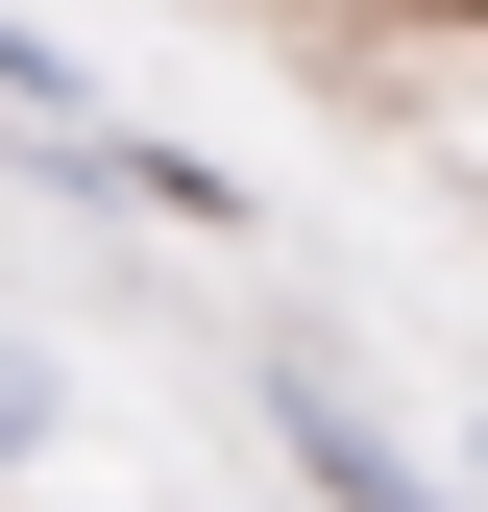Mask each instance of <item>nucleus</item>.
<instances>
[{"instance_id": "f257e3e1", "label": "nucleus", "mask_w": 488, "mask_h": 512, "mask_svg": "<svg viewBox=\"0 0 488 512\" xmlns=\"http://www.w3.org/2000/svg\"><path fill=\"white\" fill-rule=\"evenodd\" d=\"M269 439H293V464H318V512H464V488H415V439L366 415V391H342L318 342H269Z\"/></svg>"}, {"instance_id": "f03ea898", "label": "nucleus", "mask_w": 488, "mask_h": 512, "mask_svg": "<svg viewBox=\"0 0 488 512\" xmlns=\"http://www.w3.org/2000/svg\"><path fill=\"white\" fill-rule=\"evenodd\" d=\"M0 439H49V391H25V366H0Z\"/></svg>"}, {"instance_id": "7ed1b4c3", "label": "nucleus", "mask_w": 488, "mask_h": 512, "mask_svg": "<svg viewBox=\"0 0 488 512\" xmlns=\"http://www.w3.org/2000/svg\"><path fill=\"white\" fill-rule=\"evenodd\" d=\"M440 25H488V0H440Z\"/></svg>"}]
</instances>
